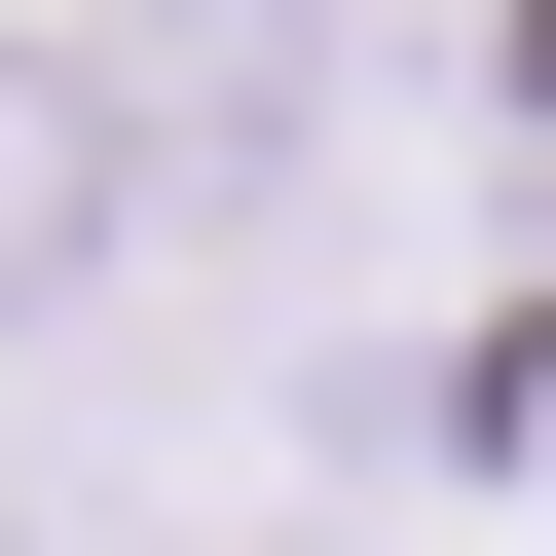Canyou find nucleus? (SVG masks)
Segmentation results:
<instances>
[{"label": "nucleus", "instance_id": "f03ea898", "mask_svg": "<svg viewBox=\"0 0 556 556\" xmlns=\"http://www.w3.org/2000/svg\"><path fill=\"white\" fill-rule=\"evenodd\" d=\"M112 260H149V112H112V38H0V334H112Z\"/></svg>", "mask_w": 556, "mask_h": 556}, {"label": "nucleus", "instance_id": "f257e3e1", "mask_svg": "<svg viewBox=\"0 0 556 556\" xmlns=\"http://www.w3.org/2000/svg\"><path fill=\"white\" fill-rule=\"evenodd\" d=\"M112 112H149V223H260V186L334 149V0H149Z\"/></svg>", "mask_w": 556, "mask_h": 556}]
</instances>
